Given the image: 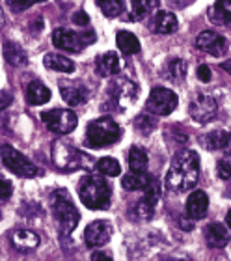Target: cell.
<instances>
[{
	"instance_id": "obj_16",
	"label": "cell",
	"mask_w": 231,
	"mask_h": 261,
	"mask_svg": "<svg viewBox=\"0 0 231 261\" xmlns=\"http://www.w3.org/2000/svg\"><path fill=\"white\" fill-rule=\"evenodd\" d=\"M11 245L19 252H32L39 246V235L32 229H17L11 233Z\"/></svg>"
},
{
	"instance_id": "obj_36",
	"label": "cell",
	"mask_w": 231,
	"mask_h": 261,
	"mask_svg": "<svg viewBox=\"0 0 231 261\" xmlns=\"http://www.w3.org/2000/svg\"><path fill=\"white\" fill-rule=\"evenodd\" d=\"M8 2V8L15 13H21V11L28 10L30 6H34L36 2H45V0H6Z\"/></svg>"
},
{
	"instance_id": "obj_30",
	"label": "cell",
	"mask_w": 231,
	"mask_h": 261,
	"mask_svg": "<svg viewBox=\"0 0 231 261\" xmlns=\"http://www.w3.org/2000/svg\"><path fill=\"white\" fill-rule=\"evenodd\" d=\"M97 4L101 8V11L108 19H114V17H118L123 13V8H125V2L123 0H97Z\"/></svg>"
},
{
	"instance_id": "obj_31",
	"label": "cell",
	"mask_w": 231,
	"mask_h": 261,
	"mask_svg": "<svg viewBox=\"0 0 231 261\" xmlns=\"http://www.w3.org/2000/svg\"><path fill=\"white\" fill-rule=\"evenodd\" d=\"M97 170L101 172L102 175H108V177H116V175L121 174V166L116 159L112 157H102L97 161Z\"/></svg>"
},
{
	"instance_id": "obj_8",
	"label": "cell",
	"mask_w": 231,
	"mask_h": 261,
	"mask_svg": "<svg viewBox=\"0 0 231 261\" xmlns=\"http://www.w3.org/2000/svg\"><path fill=\"white\" fill-rule=\"evenodd\" d=\"M177 107V95L168 90V88H153L149 92V97L145 101L147 112L155 116H168L172 114Z\"/></svg>"
},
{
	"instance_id": "obj_17",
	"label": "cell",
	"mask_w": 231,
	"mask_h": 261,
	"mask_svg": "<svg viewBox=\"0 0 231 261\" xmlns=\"http://www.w3.org/2000/svg\"><path fill=\"white\" fill-rule=\"evenodd\" d=\"M205 241L211 248H226L227 243H229V229H227V224H209L207 229H205Z\"/></svg>"
},
{
	"instance_id": "obj_27",
	"label": "cell",
	"mask_w": 231,
	"mask_h": 261,
	"mask_svg": "<svg viewBox=\"0 0 231 261\" xmlns=\"http://www.w3.org/2000/svg\"><path fill=\"white\" fill-rule=\"evenodd\" d=\"M4 58L10 65H15V67H21V65H27V53L19 47L13 41H8L4 45Z\"/></svg>"
},
{
	"instance_id": "obj_29",
	"label": "cell",
	"mask_w": 231,
	"mask_h": 261,
	"mask_svg": "<svg viewBox=\"0 0 231 261\" xmlns=\"http://www.w3.org/2000/svg\"><path fill=\"white\" fill-rule=\"evenodd\" d=\"M129 166L131 172H138V174L145 172V168H147V155H145L142 147L133 146L129 149Z\"/></svg>"
},
{
	"instance_id": "obj_24",
	"label": "cell",
	"mask_w": 231,
	"mask_h": 261,
	"mask_svg": "<svg viewBox=\"0 0 231 261\" xmlns=\"http://www.w3.org/2000/svg\"><path fill=\"white\" fill-rule=\"evenodd\" d=\"M162 76L172 82H181L187 76V64H185V60H181V58L168 60L166 65H164V71H162Z\"/></svg>"
},
{
	"instance_id": "obj_44",
	"label": "cell",
	"mask_w": 231,
	"mask_h": 261,
	"mask_svg": "<svg viewBox=\"0 0 231 261\" xmlns=\"http://www.w3.org/2000/svg\"><path fill=\"white\" fill-rule=\"evenodd\" d=\"M222 69L224 71H227V73H229L231 75V60H227V62H222V65H220Z\"/></svg>"
},
{
	"instance_id": "obj_18",
	"label": "cell",
	"mask_w": 231,
	"mask_h": 261,
	"mask_svg": "<svg viewBox=\"0 0 231 261\" xmlns=\"http://www.w3.org/2000/svg\"><path fill=\"white\" fill-rule=\"evenodd\" d=\"M151 30L157 34H172L177 30V19L170 11H157L151 21Z\"/></svg>"
},
{
	"instance_id": "obj_14",
	"label": "cell",
	"mask_w": 231,
	"mask_h": 261,
	"mask_svg": "<svg viewBox=\"0 0 231 261\" xmlns=\"http://www.w3.org/2000/svg\"><path fill=\"white\" fill-rule=\"evenodd\" d=\"M60 95L67 105L79 107L88 101V88L76 81H60Z\"/></svg>"
},
{
	"instance_id": "obj_4",
	"label": "cell",
	"mask_w": 231,
	"mask_h": 261,
	"mask_svg": "<svg viewBox=\"0 0 231 261\" xmlns=\"http://www.w3.org/2000/svg\"><path fill=\"white\" fill-rule=\"evenodd\" d=\"M50 205H53V215L58 222L60 231L64 235H69L76 228V224L81 220V215L76 211L75 203L71 201L67 196V191H56L50 198Z\"/></svg>"
},
{
	"instance_id": "obj_38",
	"label": "cell",
	"mask_w": 231,
	"mask_h": 261,
	"mask_svg": "<svg viewBox=\"0 0 231 261\" xmlns=\"http://www.w3.org/2000/svg\"><path fill=\"white\" fill-rule=\"evenodd\" d=\"M196 73H198V79L201 82H211V67L209 65H199Z\"/></svg>"
},
{
	"instance_id": "obj_45",
	"label": "cell",
	"mask_w": 231,
	"mask_h": 261,
	"mask_svg": "<svg viewBox=\"0 0 231 261\" xmlns=\"http://www.w3.org/2000/svg\"><path fill=\"white\" fill-rule=\"evenodd\" d=\"M226 224H227V228L231 229V209L227 211V215H226Z\"/></svg>"
},
{
	"instance_id": "obj_40",
	"label": "cell",
	"mask_w": 231,
	"mask_h": 261,
	"mask_svg": "<svg viewBox=\"0 0 231 261\" xmlns=\"http://www.w3.org/2000/svg\"><path fill=\"white\" fill-rule=\"evenodd\" d=\"M192 220H194V218H192ZM192 220H188V218H183V217H181V218H179V228H181V229H187V231H190V229L194 228V222H192Z\"/></svg>"
},
{
	"instance_id": "obj_35",
	"label": "cell",
	"mask_w": 231,
	"mask_h": 261,
	"mask_svg": "<svg viewBox=\"0 0 231 261\" xmlns=\"http://www.w3.org/2000/svg\"><path fill=\"white\" fill-rule=\"evenodd\" d=\"M216 174H218V177L224 181L231 179V159L224 157L216 163Z\"/></svg>"
},
{
	"instance_id": "obj_39",
	"label": "cell",
	"mask_w": 231,
	"mask_h": 261,
	"mask_svg": "<svg viewBox=\"0 0 231 261\" xmlns=\"http://www.w3.org/2000/svg\"><path fill=\"white\" fill-rule=\"evenodd\" d=\"M0 187H2V201H8L11 196V183L6 177L0 179Z\"/></svg>"
},
{
	"instance_id": "obj_41",
	"label": "cell",
	"mask_w": 231,
	"mask_h": 261,
	"mask_svg": "<svg viewBox=\"0 0 231 261\" xmlns=\"http://www.w3.org/2000/svg\"><path fill=\"white\" fill-rule=\"evenodd\" d=\"M92 259L93 261H110L112 257L108 256V254H105V252H95V254H92Z\"/></svg>"
},
{
	"instance_id": "obj_1",
	"label": "cell",
	"mask_w": 231,
	"mask_h": 261,
	"mask_svg": "<svg viewBox=\"0 0 231 261\" xmlns=\"http://www.w3.org/2000/svg\"><path fill=\"white\" fill-rule=\"evenodd\" d=\"M199 179V157L192 149H181L173 157L164 177V187L173 194L192 191Z\"/></svg>"
},
{
	"instance_id": "obj_7",
	"label": "cell",
	"mask_w": 231,
	"mask_h": 261,
	"mask_svg": "<svg viewBox=\"0 0 231 261\" xmlns=\"http://www.w3.org/2000/svg\"><path fill=\"white\" fill-rule=\"evenodd\" d=\"M41 120H43L45 127L54 135H69L71 130H75L76 123V114L73 110L67 109H53L41 112Z\"/></svg>"
},
{
	"instance_id": "obj_9",
	"label": "cell",
	"mask_w": 231,
	"mask_h": 261,
	"mask_svg": "<svg viewBox=\"0 0 231 261\" xmlns=\"http://www.w3.org/2000/svg\"><path fill=\"white\" fill-rule=\"evenodd\" d=\"M2 163L8 170H11L13 174L22 175V177H34L39 174V170L36 168V164H32L24 155L17 151L15 147L10 144L2 146Z\"/></svg>"
},
{
	"instance_id": "obj_3",
	"label": "cell",
	"mask_w": 231,
	"mask_h": 261,
	"mask_svg": "<svg viewBox=\"0 0 231 261\" xmlns=\"http://www.w3.org/2000/svg\"><path fill=\"white\" fill-rule=\"evenodd\" d=\"M53 161L56 164V168L62 172H73L79 168H93L95 163L88 157L86 153L79 151L76 147H73L71 144H65L62 140H56L53 144Z\"/></svg>"
},
{
	"instance_id": "obj_26",
	"label": "cell",
	"mask_w": 231,
	"mask_h": 261,
	"mask_svg": "<svg viewBox=\"0 0 231 261\" xmlns=\"http://www.w3.org/2000/svg\"><path fill=\"white\" fill-rule=\"evenodd\" d=\"M151 179V175L149 174H145V172H142V174H138V172H131V174H127L121 179V185H123L125 191H144L145 185L149 183Z\"/></svg>"
},
{
	"instance_id": "obj_13",
	"label": "cell",
	"mask_w": 231,
	"mask_h": 261,
	"mask_svg": "<svg viewBox=\"0 0 231 261\" xmlns=\"http://www.w3.org/2000/svg\"><path fill=\"white\" fill-rule=\"evenodd\" d=\"M110 235H112V226L107 220H93L84 229V241L90 248L105 246L110 241Z\"/></svg>"
},
{
	"instance_id": "obj_43",
	"label": "cell",
	"mask_w": 231,
	"mask_h": 261,
	"mask_svg": "<svg viewBox=\"0 0 231 261\" xmlns=\"http://www.w3.org/2000/svg\"><path fill=\"white\" fill-rule=\"evenodd\" d=\"M10 101H11V97L8 95L6 92H2V109H6L8 105H10Z\"/></svg>"
},
{
	"instance_id": "obj_37",
	"label": "cell",
	"mask_w": 231,
	"mask_h": 261,
	"mask_svg": "<svg viewBox=\"0 0 231 261\" xmlns=\"http://www.w3.org/2000/svg\"><path fill=\"white\" fill-rule=\"evenodd\" d=\"M73 22L79 24V27H88V24H90V17H88L84 11H75V15H73Z\"/></svg>"
},
{
	"instance_id": "obj_15",
	"label": "cell",
	"mask_w": 231,
	"mask_h": 261,
	"mask_svg": "<svg viewBox=\"0 0 231 261\" xmlns=\"http://www.w3.org/2000/svg\"><path fill=\"white\" fill-rule=\"evenodd\" d=\"M209 209V198L203 191H194L187 200V215L194 220H199L207 215Z\"/></svg>"
},
{
	"instance_id": "obj_6",
	"label": "cell",
	"mask_w": 231,
	"mask_h": 261,
	"mask_svg": "<svg viewBox=\"0 0 231 261\" xmlns=\"http://www.w3.org/2000/svg\"><path fill=\"white\" fill-rule=\"evenodd\" d=\"M93 41H95V32L92 30L73 32V30H65V28H56L53 34V43L58 49L67 50V53H81Z\"/></svg>"
},
{
	"instance_id": "obj_11",
	"label": "cell",
	"mask_w": 231,
	"mask_h": 261,
	"mask_svg": "<svg viewBox=\"0 0 231 261\" xmlns=\"http://www.w3.org/2000/svg\"><path fill=\"white\" fill-rule=\"evenodd\" d=\"M190 116H192L194 121L198 123H207L216 116V110H218V103L216 99L209 93H196L190 101Z\"/></svg>"
},
{
	"instance_id": "obj_21",
	"label": "cell",
	"mask_w": 231,
	"mask_h": 261,
	"mask_svg": "<svg viewBox=\"0 0 231 261\" xmlns=\"http://www.w3.org/2000/svg\"><path fill=\"white\" fill-rule=\"evenodd\" d=\"M50 99V90L43 82L32 81L27 88V101L30 105H45Z\"/></svg>"
},
{
	"instance_id": "obj_23",
	"label": "cell",
	"mask_w": 231,
	"mask_h": 261,
	"mask_svg": "<svg viewBox=\"0 0 231 261\" xmlns=\"http://www.w3.org/2000/svg\"><path fill=\"white\" fill-rule=\"evenodd\" d=\"M159 8V0H131V21H140Z\"/></svg>"
},
{
	"instance_id": "obj_32",
	"label": "cell",
	"mask_w": 231,
	"mask_h": 261,
	"mask_svg": "<svg viewBox=\"0 0 231 261\" xmlns=\"http://www.w3.org/2000/svg\"><path fill=\"white\" fill-rule=\"evenodd\" d=\"M157 127V120L153 118V116L149 114H140L136 116L135 120V129L138 130V133H142L144 136H149L153 130H155Z\"/></svg>"
},
{
	"instance_id": "obj_34",
	"label": "cell",
	"mask_w": 231,
	"mask_h": 261,
	"mask_svg": "<svg viewBox=\"0 0 231 261\" xmlns=\"http://www.w3.org/2000/svg\"><path fill=\"white\" fill-rule=\"evenodd\" d=\"M144 198L147 201H151L153 205H157V201L161 198V185H159V181H157L153 175H151L149 183H147L144 189Z\"/></svg>"
},
{
	"instance_id": "obj_46",
	"label": "cell",
	"mask_w": 231,
	"mask_h": 261,
	"mask_svg": "<svg viewBox=\"0 0 231 261\" xmlns=\"http://www.w3.org/2000/svg\"><path fill=\"white\" fill-rule=\"evenodd\" d=\"M226 196H229V198H231V179H229V187L226 189Z\"/></svg>"
},
{
	"instance_id": "obj_5",
	"label": "cell",
	"mask_w": 231,
	"mask_h": 261,
	"mask_svg": "<svg viewBox=\"0 0 231 261\" xmlns=\"http://www.w3.org/2000/svg\"><path fill=\"white\" fill-rule=\"evenodd\" d=\"M121 129L112 118H97L86 127V144L90 147H107L119 140Z\"/></svg>"
},
{
	"instance_id": "obj_33",
	"label": "cell",
	"mask_w": 231,
	"mask_h": 261,
	"mask_svg": "<svg viewBox=\"0 0 231 261\" xmlns=\"http://www.w3.org/2000/svg\"><path fill=\"white\" fill-rule=\"evenodd\" d=\"M133 213H135V217L138 218V220H149V218H153V215H155V205H153L151 201L145 200V198H142V200L136 201V205L133 207Z\"/></svg>"
},
{
	"instance_id": "obj_42",
	"label": "cell",
	"mask_w": 231,
	"mask_h": 261,
	"mask_svg": "<svg viewBox=\"0 0 231 261\" xmlns=\"http://www.w3.org/2000/svg\"><path fill=\"white\" fill-rule=\"evenodd\" d=\"M222 151L226 153L227 159H231V133L227 135V142H226V146H224V149H222Z\"/></svg>"
},
{
	"instance_id": "obj_10",
	"label": "cell",
	"mask_w": 231,
	"mask_h": 261,
	"mask_svg": "<svg viewBox=\"0 0 231 261\" xmlns=\"http://www.w3.org/2000/svg\"><path fill=\"white\" fill-rule=\"evenodd\" d=\"M136 93H138V86L129 79H116L108 86V99L112 105H116V110H119V112L135 101Z\"/></svg>"
},
{
	"instance_id": "obj_19",
	"label": "cell",
	"mask_w": 231,
	"mask_h": 261,
	"mask_svg": "<svg viewBox=\"0 0 231 261\" xmlns=\"http://www.w3.org/2000/svg\"><path fill=\"white\" fill-rule=\"evenodd\" d=\"M209 19L215 24H229L231 22V0H216L211 6Z\"/></svg>"
},
{
	"instance_id": "obj_22",
	"label": "cell",
	"mask_w": 231,
	"mask_h": 261,
	"mask_svg": "<svg viewBox=\"0 0 231 261\" xmlns=\"http://www.w3.org/2000/svg\"><path fill=\"white\" fill-rule=\"evenodd\" d=\"M116 45L118 49L123 53V55H138L140 53V41L133 32H127V30H121L116 36Z\"/></svg>"
},
{
	"instance_id": "obj_20",
	"label": "cell",
	"mask_w": 231,
	"mask_h": 261,
	"mask_svg": "<svg viewBox=\"0 0 231 261\" xmlns=\"http://www.w3.org/2000/svg\"><path fill=\"white\" fill-rule=\"evenodd\" d=\"M95 69L101 76H110L116 75L119 71V58L116 53H105L97 58L95 62Z\"/></svg>"
},
{
	"instance_id": "obj_25",
	"label": "cell",
	"mask_w": 231,
	"mask_h": 261,
	"mask_svg": "<svg viewBox=\"0 0 231 261\" xmlns=\"http://www.w3.org/2000/svg\"><path fill=\"white\" fill-rule=\"evenodd\" d=\"M43 64L47 69H54V71H60V73H73L75 71V64L69 60V58H65L62 55H45L43 58Z\"/></svg>"
},
{
	"instance_id": "obj_12",
	"label": "cell",
	"mask_w": 231,
	"mask_h": 261,
	"mask_svg": "<svg viewBox=\"0 0 231 261\" xmlns=\"http://www.w3.org/2000/svg\"><path fill=\"white\" fill-rule=\"evenodd\" d=\"M196 47L211 56H224L227 53V39L215 30H205L196 38Z\"/></svg>"
},
{
	"instance_id": "obj_28",
	"label": "cell",
	"mask_w": 231,
	"mask_h": 261,
	"mask_svg": "<svg viewBox=\"0 0 231 261\" xmlns=\"http://www.w3.org/2000/svg\"><path fill=\"white\" fill-rule=\"evenodd\" d=\"M227 135H229V133H226V130H213V133H209V135H205L203 138H201V144H203V147L209 149V151H220V149H224V146H226Z\"/></svg>"
},
{
	"instance_id": "obj_2",
	"label": "cell",
	"mask_w": 231,
	"mask_h": 261,
	"mask_svg": "<svg viewBox=\"0 0 231 261\" xmlns=\"http://www.w3.org/2000/svg\"><path fill=\"white\" fill-rule=\"evenodd\" d=\"M110 185L101 175H84L79 183L81 201L92 211H101L110 205Z\"/></svg>"
}]
</instances>
